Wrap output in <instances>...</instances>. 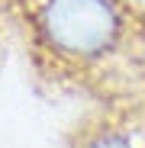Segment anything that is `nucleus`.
I'll return each instance as SVG.
<instances>
[{"label":"nucleus","instance_id":"f257e3e1","mask_svg":"<svg viewBox=\"0 0 145 148\" xmlns=\"http://www.w3.org/2000/svg\"><path fill=\"white\" fill-rule=\"evenodd\" d=\"M29 48L65 77H107L142 48L145 23L132 0H7Z\"/></svg>","mask_w":145,"mask_h":148},{"label":"nucleus","instance_id":"f03ea898","mask_svg":"<svg viewBox=\"0 0 145 148\" xmlns=\"http://www.w3.org/2000/svg\"><path fill=\"white\" fill-rule=\"evenodd\" d=\"M78 148H145V113L116 110L90 122L81 132Z\"/></svg>","mask_w":145,"mask_h":148}]
</instances>
